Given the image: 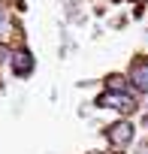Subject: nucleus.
Returning <instances> with one entry per match:
<instances>
[{"instance_id": "39448f33", "label": "nucleus", "mask_w": 148, "mask_h": 154, "mask_svg": "<svg viewBox=\"0 0 148 154\" xmlns=\"http://www.w3.org/2000/svg\"><path fill=\"white\" fill-rule=\"evenodd\" d=\"M106 91H127V94H130L127 75H109V79H106Z\"/></svg>"}, {"instance_id": "f257e3e1", "label": "nucleus", "mask_w": 148, "mask_h": 154, "mask_svg": "<svg viewBox=\"0 0 148 154\" xmlns=\"http://www.w3.org/2000/svg\"><path fill=\"white\" fill-rule=\"evenodd\" d=\"M97 106L100 109H115V112H133L136 109V97L127 94V91H103L97 97Z\"/></svg>"}, {"instance_id": "7ed1b4c3", "label": "nucleus", "mask_w": 148, "mask_h": 154, "mask_svg": "<svg viewBox=\"0 0 148 154\" xmlns=\"http://www.w3.org/2000/svg\"><path fill=\"white\" fill-rule=\"evenodd\" d=\"M127 82H133V88H136L139 94H148V60H145V57H136V60L130 63Z\"/></svg>"}, {"instance_id": "f03ea898", "label": "nucleus", "mask_w": 148, "mask_h": 154, "mask_svg": "<svg viewBox=\"0 0 148 154\" xmlns=\"http://www.w3.org/2000/svg\"><path fill=\"white\" fill-rule=\"evenodd\" d=\"M9 63H12V72H15V79H27V75L33 72V54L27 51V48H15L9 57H6Z\"/></svg>"}, {"instance_id": "423d86ee", "label": "nucleus", "mask_w": 148, "mask_h": 154, "mask_svg": "<svg viewBox=\"0 0 148 154\" xmlns=\"http://www.w3.org/2000/svg\"><path fill=\"white\" fill-rule=\"evenodd\" d=\"M9 27H12V21H9V12H6L3 6H0V36H3Z\"/></svg>"}, {"instance_id": "20e7f679", "label": "nucleus", "mask_w": 148, "mask_h": 154, "mask_svg": "<svg viewBox=\"0 0 148 154\" xmlns=\"http://www.w3.org/2000/svg\"><path fill=\"white\" fill-rule=\"evenodd\" d=\"M106 136H109V142H112L115 148H127V145L133 142V124H130V121H115V124L106 130Z\"/></svg>"}]
</instances>
